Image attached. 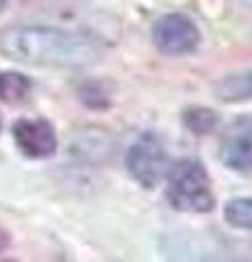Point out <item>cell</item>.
<instances>
[{
  "label": "cell",
  "instance_id": "cell-1",
  "mask_svg": "<svg viewBox=\"0 0 252 262\" xmlns=\"http://www.w3.org/2000/svg\"><path fill=\"white\" fill-rule=\"evenodd\" d=\"M0 53L9 59L46 68H86L99 61V42L75 31L22 24L0 33Z\"/></svg>",
  "mask_w": 252,
  "mask_h": 262
},
{
  "label": "cell",
  "instance_id": "cell-2",
  "mask_svg": "<svg viewBox=\"0 0 252 262\" xmlns=\"http://www.w3.org/2000/svg\"><path fill=\"white\" fill-rule=\"evenodd\" d=\"M167 199L180 212H210L215 206L206 168L198 160H180L167 170Z\"/></svg>",
  "mask_w": 252,
  "mask_h": 262
},
{
  "label": "cell",
  "instance_id": "cell-3",
  "mask_svg": "<svg viewBox=\"0 0 252 262\" xmlns=\"http://www.w3.org/2000/svg\"><path fill=\"white\" fill-rule=\"evenodd\" d=\"M125 166L134 182L151 190L167 177L171 164H169V155L160 138L156 134H143L129 146L125 155Z\"/></svg>",
  "mask_w": 252,
  "mask_h": 262
},
{
  "label": "cell",
  "instance_id": "cell-4",
  "mask_svg": "<svg viewBox=\"0 0 252 262\" xmlns=\"http://www.w3.org/2000/svg\"><path fill=\"white\" fill-rule=\"evenodd\" d=\"M219 160L235 173H252V116H237L224 129L219 140Z\"/></svg>",
  "mask_w": 252,
  "mask_h": 262
},
{
  "label": "cell",
  "instance_id": "cell-5",
  "mask_svg": "<svg viewBox=\"0 0 252 262\" xmlns=\"http://www.w3.org/2000/svg\"><path fill=\"white\" fill-rule=\"evenodd\" d=\"M153 44L165 55H186L198 48V27L180 13H169L153 24Z\"/></svg>",
  "mask_w": 252,
  "mask_h": 262
},
{
  "label": "cell",
  "instance_id": "cell-6",
  "mask_svg": "<svg viewBox=\"0 0 252 262\" xmlns=\"http://www.w3.org/2000/svg\"><path fill=\"white\" fill-rule=\"evenodd\" d=\"M13 140L18 149L33 160H44L57 151V134L44 118H20L13 122Z\"/></svg>",
  "mask_w": 252,
  "mask_h": 262
},
{
  "label": "cell",
  "instance_id": "cell-7",
  "mask_svg": "<svg viewBox=\"0 0 252 262\" xmlns=\"http://www.w3.org/2000/svg\"><path fill=\"white\" fill-rule=\"evenodd\" d=\"M215 94L224 103H243L252 98V68L235 72L215 83Z\"/></svg>",
  "mask_w": 252,
  "mask_h": 262
},
{
  "label": "cell",
  "instance_id": "cell-8",
  "mask_svg": "<svg viewBox=\"0 0 252 262\" xmlns=\"http://www.w3.org/2000/svg\"><path fill=\"white\" fill-rule=\"evenodd\" d=\"M31 94V81L20 72H3L0 75V98L9 105L24 103Z\"/></svg>",
  "mask_w": 252,
  "mask_h": 262
},
{
  "label": "cell",
  "instance_id": "cell-9",
  "mask_svg": "<svg viewBox=\"0 0 252 262\" xmlns=\"http://www.w3.org/2000/svg\"><path fill=\"white\" fill-rule=\"evenodd\" d=\"M182 122H184V127L189 129L191 134L208 136V134H213V131L217 129L219 118H217V114L213 110H208V107H189V110H184V114H182Z\"/></svg>",
  "mask_w": 252,
  "mask_h": 262
},
{
  "label": "cell",
  "instance_id": "cell-10",
  "mask_svg": "<svg viewBox=\"0 0 252 262\" xmlns=\"http://www.w3.org/2000/svg\"><path fill=\"white\" fill-rule=\"evenodd\" d=\"M224 216L226 223L235 229H252V196H241V199L228 201Z\"/></svg>",
  "mask_w": 252,
  "mask_h": 262
},
{
  "label": "cell",
  "instance_id": "cell-11",
  "mask_svg": "<svg viewBox=\"0 0 252 262\" xmlns=\"http://www.w3.org/2000/svg\"><path fill=\"white\" fill-rule=\"evenodd\" d=\"M7 245H9V236H7V232H5L3 227H0V253L7 249Z\"/></svg>",
  "mask_w": 252,
  "mask_h": 262
},
{
  "label": "cell",
  "instance_id": "cell-12",
  "mask_svg": "<svg viewBox=\"0 0 252 262\" xmlns=\"http://www.w3.org/2000/svg\"><path fill=\"white\" fill-rule=\"evenodd\" d=\"M5 7H7V0H0V13L5 11Z\"/></svg>",
  "mask_w": 252,
  "mask_h": 262
},
{
  "label": "cell",
  "instance_id": "cell-13",
  "mask_svg": "<svg viewBox=\"0 0 252 262\" xmlns=\"http://www.w3.org/2000/svg\"><path fill=\"white\" fill-rule=\"evenodd\" d=\"M0 129H3V118H0Z\"/></svg>",
  "mask_w": 252,
  "mask_h": 262
}]
</instances>
